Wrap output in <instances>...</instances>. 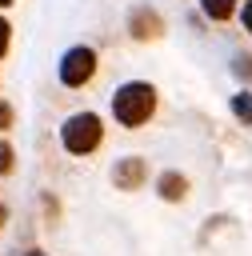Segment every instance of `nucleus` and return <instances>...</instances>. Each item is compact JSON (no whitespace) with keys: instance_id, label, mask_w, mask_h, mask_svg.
Instances as JSON below:
<instances>
[{"instance_id":"nucleus-1","label":"nucleus","mask_w":252,"mask_h":256,"mask_svg":"<svg viewBox=\"0 0 252 256\" xmlns=\"http://www.w3.org/2000/svg\"><path fill=\"white\" fill-rule=\"evenodd\" d=\"M152 112H156V88H152L148 80H128V84L116 88V96H112V116H116L124 128L148 124Z\"/></svg>"},{"instance_id":"nucleus-2","label":"nucleus","mask_w":252,"mask_h":256,"mask_svg":"<svg viewBox=\"0 0 252 256\" xmlns=\"http://www.w3.org/2000/svg\"><path fill=\"white\" fill-rule=\"evenodd\" d=\"M100 140H104V124H100L96 112H76V116H68L64 128H60V144H64V152H72V156L96 152Z\"/></svg>"},{"instance_id":"nucleus-3","label":"nucleus","mask_w":252,"mask_h":256,"mask_svg":"<svg viewBox=\"0 0 252 256\" xmlns=\"http://www.w3.org/2000/svg\"><path fill=\"white\" fill-rule=\"evenodd\" d=\"M92 72H96V48L76 44L64 52V60H60V84L64 88H84L92 80Z\"/></svg>"},{"instance_id":"nucleus-4","label":"nucleus","mask_w":252,"mask_h":256,"mask_svg":"<svg viewBox=\"0 0 252 256\" xmlns=\"http://www.w3.org/2000/svg\"><path fill=\"white\" fill-rule=\"evenodd\" d=\"M128 32H132V40H160L164 36V20H160V12L156 8H132L128 12Z\"/></svg>"},{"instance_id":"nucleus-5","label":"nucleus","mask_w":252,"mask_h":256,"mask_svg":"<svg viewBox=\"0 0 252 256\" xmlns=\"http://www.w3.org/2000/svg\"><path fill=\"white\" fill-rule=\"evenodd\" d=\"M144 180H148V164H144L140 156H124V160H116V168H112V184H116L120 192H136Z\"/></svg>"},{"instance_id":"nucleus-6","label":"nucleus","mask_w":252,"mask_h":256,"mask_svg":"<svg viewBox=\"0 0 252 256\" xmlns=\"http://www.w3.org/2000/svg\"><path fill=\"white\" fill-rule=\"evenodd\" d=\"M156 192L164 196V200H184L188 196V176H180V172H160V180H156Z\"/></svg>"},{"instance_id":"nucleus-7","label":"nucleus","mask_w":252,"mask_h":256,"mask_svg":"<svg viewBox=\"0 0 252 256\" xmlns=\"http://www.w3.org/2000/svg\"><path fill=\"white\" fill-rule=\"evenodd\" d=\"M240 4H244V0H200V12H204L208 20H216V24H224V20L236 16Z\"/></svg>"},{"instance_id":"nucleus-8","label":"nucleus","mask_w":252,"mask_h":256,"mask_svg":"<svg viewBox=\"0 0 252 256\" xmlns=\"http://www.w3.org/2000/svg\"><path fill=\"white\" fill-rule=\"evenodd\" d=\"M232 112H236V120L252 124V92H236L232 96Z\"/></svg>"},{"instance_id":"nucleus-9","label":"nucleus","mask_w":252,"mask_h":256,"mask_svg":"<svg viewBox=\"0 0 252 256\" xmlns=\"http://www.w3.org/2000/svg\"><path fill=\"white\" fill-rule=\"evenodd\" d=\"M232 72H236L240 80H252V56H236V64H232Z\"/></svg>"},{"instance_id":"nucleus-10","label":"nucleus","mask_w":252,"mask_h":256,"mask_svg":"<svg viewBox=\"0 0 252 256\" xmlns=\"http://www.w3.org/2000/svg\"><path fill=\"white\" fill-rule=\"evenodd\" d=\"M8 40H12V24H8L4 16H0V60L8 56Z\"/></svg>"},{"instance_id":"nucleus-11","label":"nucleus","mask_w":252,"mask_h":256,"mask_svg":"<svg viewBox=\"0 0 252 256\" xmlns=\"http://www.w3.org/2000/svg\"><path fill=\"white\" fill-rule=\"evenodd\" d=\"M8 172H12V148L0 144V176H8Z\"/></svg>"},{"instance_id":"nucleus-12","label":"nucleus","mask_w":252,"mask_h":256,"mask_svg":"<svg viewBox=\"0 0 252 256\" xmlns=\"http://www.w3.org/2000/svg\"><path fill=\"white\" fill-rule=\"evenodd\" d=\"M240 20H244V32L252 36V0H244V4H240Z\"/></svg>"},{"instance_id":"nucleus-13","label":"nucleus","mask_w":252,"mask_h":256,"mask_svg":"<svg viewBox=\"0 0 252 256\" xmlns=\"http://www.w3.org/2000/svg\"><path fill=\"white\" fill-rule=\"evenodd\" d=\"M4 128H12V104L0 100V132H4Z\"/></svg>"},{"instance_id":"nucleus-14","label":"nucleus","mask_w":252,"mask_h":256,"mask_svg":"<svg viewBox=\"0 0 252 256\" xmlns=\"http://www.w3.org/2000/svg\"><path fill=\"white\" fill-rule=\"evenodd\" d=\"M4 216H8V212H4V204H0V224H4Z\"/></svg>"},{"instance_id":"nucleus-15","label":"nucleus","mask_w":252,"mask_h":256,"mask_svg":"<svg viewBox=\"0 0 252 256\" xmlns=\"http://www.w3.org/2000/svg\"><path fill=\"white\" fill-rule=\"evenodd\" d=\"M8 4H16V0H0V8H8Z\"/></svg>"},{"instance_id":"nucleus-16","label":"nucleus","mask_w":252,"mask_h":256,"mask_svg":"<svg viewBox=\"0 0 252 256\" xmlns=\"http://www.w3.org/2000/svg\"><path fill=\"white\" fill-rule=\"evenodd\" d=\"M28 256H44V252H28Z\"/></svg>"}]
</instances>
